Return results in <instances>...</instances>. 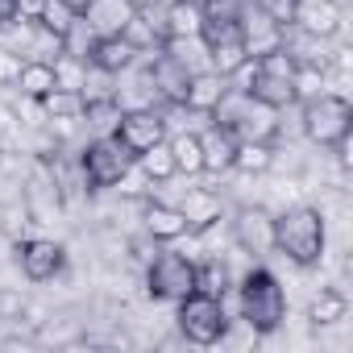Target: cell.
Wrapping results in <instances>:
<instances>
[{
  "label": "cell",
  "instance_id": "29",
  "mask_svg": "<svg viewBox=\"0 0 353 353\" xmlns=\"http://www.w3.org/2000/svg\"><path fill=\"white\" fill-rule=\"evenodd\" d=\"M17 67H21V54H13L5 42H0V88L13 92V79H17Z\"/></svg>",
  "mask_w": 353,
  "mask_h": 353
},
{
  "label": "cell",
  "instance_id": "24",
  "mask_svg": "<svg viewBox=\"0 0 353 353\" xmlns=\"http://www.w3.org/2000/svg\"><path fill=\"white\" fill-rule=\"evenodd\" d=\"M133 170L141 174L150 188H166V183L179 179V170H174V154H170V145H166V141H158V145L141 150V154L133 158Z\"/></svg>",
  "mask_w": 353,
  "mask_h": 353
},
{
  "label": "cell",
  "instance_id": "20",
  "mask_svg": "<svg viewBox=\"0 0 353 353\" xmlns=\"http://www.w3.org/2000/svg\"><path fill=\"white\" fill-rule=\"evenodd\" d=\"M133 13L137 9L129 5V0H88L79 17H83V26H88L92 38H108V34H121Z\"/></svg>",
  "mask_w": 353,
  "mask_h": 353
},
{
  "label": "cell",
  "instance_id": "30",
  "mask_svg": "<svg viewBox=\"0 0 353 353\" xmlns=\"http://www.w3.org/2000/svg\"><path fill=\"white\" fill-rule=\"evenodd\" d=\"M21 312H26V299L9 287H0V320H21Z\"/></svg>",
  "mask_w": 353,
  "mask_h": 353
},
{
  "label": "cell",
  "instance_id": "32",
  "mask_svg": "<svg viewBox=\"0 0 353 353\" xmlns=\"http://www.w3.org/2000/svg\"><path fill=\"white\" fill-rule=\"evenodd\" d=\"M46 5V0H17V9H21V17H38V9Z\"/></svg>",
  "mask_w": 353,
  "mask_h": 353
},
{
  "label": "cell",
  "instance_id": "2",
  "mask_svg": "<svg viewBox=\"0 0 353 353\" xmlns=\"http://www.w3.org/2000/svg\"><path fill=\"white\" fill-rule=\"evenodd\" d=\"M237 320L254 332V336H270L287 324V312H291V299H287V287L274 270H266L262 262H254L237 283Z\"/></svg>",
  "mask_w": 353,
  "mask_h": 353
},
{
  "label": "cell",
  "instance_id": "4",
  "mask_svg": "<svg viewBox=\"0 0 353 353\" xmlns=\"http://www.w3.org/2000/svg\"><path fill=\"white\" fill-rule=\"evenodd\" d=\"M233 320H229V303L225 295H212L204 287H196L192 295H183L174 303V332H179L183 345H196V349H212L229 336Z\"/></svg>",
  "mask_w": 353,
  "mask_h": 353
},
{
  "label": "cell",
  "instance_id": "17",
  "mask_svg": "<svg viewBox=\"0 0 353 353\" xmlns=\"http://www.w3.org/2000/svg\"><path fill=\"white\" fill-rule=\"evenodd\" d=\"M174 204H179V212H183L192 233H208V229H216L225 221V200L212 188H183V196Z\"/></svg>",
  "mask_w": 353,
  "mask_h": 353
},
{
  "label": "cell",
  "instance_id": "23",
  "mask_svg": "<svg viewBox=\"0 0 353 353\" xmlns=\"http://www.w3.org/2000/svg\"><path fill=\"white\" fill-rule=\"evenodd\" d=\"M166 145H170V154H174V170H179V179H200V174H204L200 129H179V133H166Z\"/></svg>",
  "mask_w": 353,
  "mask_h": 353
},
{
  "label": "cell",
  "instance_id": "21",
  "mask_svg": "<svg viewBox=\"0 0 353 353\" xmlns=\"http://www.w3.org/2000/svg\"><path fill=\"white\" fill-rule=\"evenodd\" d=\"M54 88H59V79H54V63H46V59H21L17 79H13V92H17L26 104L46 100Z\"/></svg>",
  "mask_w": 353,
  "mask_h": 353
},
{
  "label": "cell",
  "instance_id": "31",
  "mask_svg": "<svg viewBox=\"0 0 353 353\" xmlns=\"http://www.w3.org/2000/svg\"><path fill=\"white\" fill-rule=\"evenodd\" d=\"M21 9H17V0H0V30H5L9 21H17Z\"/></svg>",
  "mask_w": 353,
  "mask_h": 353
},
{
  "label": "cell",
  "instance_id": "11",
  "mask_svg": "<svg viewBox=\"0 0 353 353\" xmlns=\"http://www.w3.org/2000/svg\"><path fill=\"white\" fill-rule=\"evenodd\" d=\"M13 262H17L26 283L46 287V283H54L67 270V245L54 241V237H38V233L34 237H17L13 241Z\"/></svg>",
  "mask_w": 353,
  "mask_h": 353
},
{
  "label": "cell",
  "instance_id": "27",
  "mask_svg": "<svg viewBox=\"0 0 353 353\" xmlns=\"http://www.w3.org/2000/svg\"><path fill=\"white\" fill-rule=\"evenodd\" d=\"M42 30H50L54 38H63L67 42V34L79 26V9L71 5V0H46V5L38 9V17H34Z\"/></svg>",
  "mask_w": 353,
  "mask_h": 353
},
{
  "label": "cell",
  "instance_id": "13",
  "mask_svg": "<svg viewBox=\"0 0 353 353\" xmlns=\"http://www.w3.org/2000/svg\"><path fill=\"white\" fill-rule=\"evenodd\" d=\"M117 141L137 158L141 150H150V145H158V141H166V133H170V121H166V112L162 108H121V117H117Z\"/></svg>",
  "mask_w": 353,
  "mask_h": 353
},
{
  "label": "cell",
  "instance_id": "22",
  "mask_svg": "<svg viewBox=\"0 0 353 353\" xmlns=\"http://www.w3.org/2000/svg\"><path fill=\"white\" fill-rule=\"evenodd\" d=\"M200 30H204V5H196V0H166L162 5V42L200 38Z\"/></svg>",
  "mask_w": 353,
  "mask_h": 353
},
{
  "label": "cell",
  "instance_id": "8",
  "mask_svg": "<svg viewBox=\"0 0 353 353\" xmlns=\"http://www.w3.org/2000/svg\"><path fill=\"white\" fill-rule=\"evenodd\" d=\"M141 287L154 303H179L183 295H192L200 287V262L192 254H179V250H158L145 258L141 266Z\"/></svg>",
  "mask_w": 353,
  "mask_h": 353
},
{
  "label": "cell",
  "instance_id": "10",
  "mask_svg": "<svg viewBox=\"0 0 353 353\" xmlns=\"http://www.w3.org/2000/svg\"><path fill=\"white\" fill-rule=\"evenodd\" d=\"M204 50H208V67L221 71L225 79L241 75L245 63H250V50H245V38H241V26L237 17H204Z\"/></svg>",
  "mask_w": 353,
  "mask_h": 353
},
{
  "label": "cell",
  "instance_id": "1",
  "mask_svg": "<svg viewBox=\"0 0 353 353\" xmlns=\"http://www.w3.org/2000/svg\"><path fill=\"white\" fill-rule=\"evenodd\" d=\"M274 254L299 270H312L328 254V216L316 204H287L274 212Z\"/></svg>",
  "mask_w": 353,
  "mask_h": 353
},
{
  "label": "cell",
  "instance_id": "3",
  "mask_svg": "<svg viewBox=\"0 0 353 353\" xmlns=\"http://www.w3.org/2000/svg\"><path fill=\"white\" fill-rule=\"evenodd\" d=\"M295 71H299L295 54L287 46H274L266 54H254L245 71L233 75V83L270 108H295Z\"/></svg>",
  "mask_w": 353,
  "mask_h": 353
},
{
  "label": "cell",
  "instance_id": "9",
  "mask_svg": "<svg viewBox=\"0 0 353 353\" xmlns=\"http://www.w3.org/2000/svg\"><path fill=\"white\" fill-rule=\"evenodd\" d=\"M229 241L250 258V262H262L274 254V212L254 200V204H237L229 212Z\"/></svg>",
  "mask_w": 353,
  "mask_h": 353
},
{
  "label": "cell",
  "instance_id": "19",
  "mask_svg": "<svg viewBox=\"0 0 353 353\" xmlns=\"http://www.w3.org/2000/svg\"><path fill=\"white\" fill-rule=\"evenodd\" d=\"M229 83H233V79H225V75H221V71H212V67L192 71V79H188V96H183V108H188L192 117H212V112H216V104L225 100Z\"/></svg>",
  "mask_w": 353,
  "mask_h": 353
},
{
  "label": "cell",
  "instance_id": "18",
  "mask_svg": "<svg viewBox=\"0 0 353 353\" xmlns=\"http://www.w3.org/2000/svg\"><path fill=\"white\" fill-rule=\"evenodd\" d=\"M200 150H204V174H233V154H237V133L221 121H208L200 129Z\"/></svg>",
  "mask_w": 353,
  "mask_h": 353
},
{
  "label": "cell",
  "instance_id": "34",
  "mask_svg": "<svg viewBox=\"0 0 353 353\" xmlns=\"http://www.w3.org/2000/svg\"><path fill=\"white\" fill-rule=\"evenodd\" d=\"M5 154H9V150H5V133H0V166H5Z\"/></svg>",
  "mask_w": 353,
  "mask_h": 353
},
{
  "label": "cell",
  "instance_id": "33",
  "mask_svg": "<svg viewBox=\"0 0 353 353\" xmlns=\"http://www.w3.org/2000/svg\"><path fill=\"white\" fill-rule=\"evenodd\" d=\"M133 9H150V5H162V0H129Z\"/></svg>",
  "mask_w": 353,
  "mask_h": 353
},
{
  "label": "cell",
  "instance_id": "28",
  "mask_svg": "<svg viewBox=\"0 0 353 353\" xmlns=\"http://www.w3.org/2000/svg\"><path fill=\"white\" fill-rule=\"evenodd\" d=\"M200 287H204V291H212V295H225V291L233 287V274H229V266H225L221 258H208V262H200Z\"/></svg>",
  "mask_w": 353,
  "mask_h": 353
},
{
  "label": "cell",
  "instance_id": "14",
  "mask_svg": "<svg viewBox=\"0 0 353 353\" xmlns=\"http://www.w3.org/2000/svg\"><path fill=\"white\" fill-rule=\"evenodd\" d=\"M137 225H141V237L154 241V245H174V241H183L192 233L179 204L174 200H154V196L137 200Z\"/></svg>",
  "mask_w": 353,
  "mask_h": 353
},
{
  "label": "cell",
  "instance_id": "12",
  "mask_svg": "<svg viewBox=\"0 0 353 353\" xmlns=\"http://www.w3.org/2000/svg\"><path fill=\"white\" fill-rule=\"evenodd\" d=\"M287 30L332 42L345 30V5L341 0H287Z\"/></svg>",
  "mask_w": 353,
  "mask_h": 353
},
{
  "label": "cell",
  "instance_id": "35",
  "mask_svg": "<svg viewBox=\"0 0 353 353\" xmlns=\"http://www.w3.org/2000/svg\"><path fill=\"white\" fill-rule=\"evenodd\" d=\"M71 5H75V9H79V13H83V5H88V0H71Z\"/></svg>",
  "mask_w": 353,
  "mask_h": 353
},
{
  "label": "cell",
  "instance_id": "5",
  "mask_svg": "<svg viewBox=\"0 0 353 353\" xmlns=\"http://www.w3.org/2000/svg\"><path fill=\"white\" fill-rule=\"evenodd\" d=\"M299 133L316 145V150H336L349 141L353 133V104L345 92H316L307 100H299Z\"/></svg>",
  "mask_w": 353,
  "mask_h": 353
},
{
  "label": "cell",
  "instance_id": "7",
  "mask_svg": "<svg viewBox=\"0 0 353 353\" xmlns=\"http://www.w3.org/2000/svg\"><path fill=\"white\" fill-rule=\"evenodd\" d=\"M283 108H270L262 100H254L250 92H241L237 83H229L225 100L216 104L212 121L229 125L237 133V141H279L283 137Z\"/></svg>",
  "mask_w": 353,
  "mask_h": 353
},
{
  "label": "cell",
  "instance_id": "6",
  "mask_svg": "<svg viewBox=\"0 0 353 353\" xmlns=\"http://www.w3.org/2000/svg\"><path fill=\"white\" fill-rule=\"evenodd\" d=\"M75 170L83 192H117L125 183V174L133 170V154L117 141V133H96L79 145Z\"/></svg>",
  "mask_w": 353,
  "mask_h": 353
},
{
  "label": "cell",
  "instance_id": "26",
  "mask_svg": "<svg viewBox=\"0 0 353 353\" xmlns=\"http://www.w3.org/2000/svg\"><path fill=\"white\" fill-rule=\"evenodd\" d=\"M233 170L245 174V179H262V174H270L274 170V141H237Z\"/></svg>",
  "mask_w": 353,
  "mask_h": 353
},
{
  "label": "cell",
  "instance_id": "25",
  "mask_svg": "<svg viewBox=\"0 0 353 353\" xmlns=\"http://www.w3.org/2000/svg\"><path fill=\"white\" fill-rule=\"evenodd\" d=\"M349 316V295L341 291V287H320L316 295H312V303H307V320L316 324V328H332V324H341Z\"/></svg>",
  "mask_w": 353,
  "mask_h": 353
},
{
  "label": "cell",
  "instance_id": "15",
  "mask_svg": "<svg viewBox=\"0 0 353 353\" xmlns=\"http://www.w3.org/2000/svg\"><path fill=\"white\" fill-rule=\"evenodd\" d=\"M141 63H145V75H150V83H154V92H158V104H162V108H183L192 71L174 59L170 50H162V46L150 50V54H141Z\"/></svg>",
  "mask_w": 353,
  "mask_h": 353
},
{
  "label": "cell",
  "instance_id": "36",
  "mask_svg": "<svg viewBox=\"0 0 353 353\" xmlns=\"http://www.w3.org/2000/svg\"><path fill=\"white\" fill-rule=\"evenodd\" d=\"M196 5H208V0H196Z\"/></svg>",
  "mask_w": 353,
  "mask_h": 353
},
{
  "label": "cell",
  "instance_id": "16",
  "mask_svg": "<svg viewBox=\"0 0 353 353\" xmlns=\"http://www.w3.org/2000/svg\"><path fill=\"white\" fill-rule=\"evenodd\" d=\"M83 59H88V67H96V71H104V75H125L129 67H137L141 50H137L125 34H108V38H92Z\"/></svg>",
  "mask_w": 353,
  "mask_h": 353
}]
</instances>
